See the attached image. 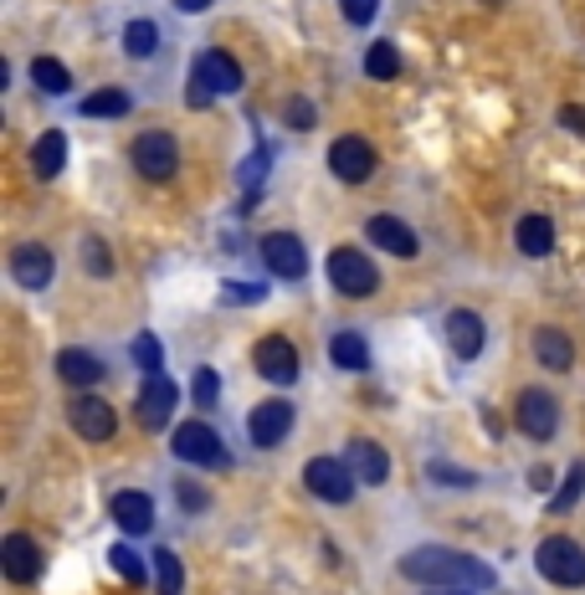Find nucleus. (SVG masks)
Segmentation results:
<instances>
[{"label": "nucleus", "mask_w": 585, "mask_h": 595, "mask_svg": "<svg viewBox=\"0 0 585 595\" xmlns=\"http://www.w3.org/2000/svg\"><path fill=\"white\" fill-rule=\"evenodd\" d=\"M401 575H405V581H416V585H467V591L498 585L494 570L483 565V560H467V554L436 550V544H426V550H416V554H405Z\"/></svg>", "instance_id": "nucleus-1"}, {"label": "nucleus", "mask_w": 585, "mask_h": 595, "mask_svg": "<svg viewBox=\"0 0 585 595\" xmlns=\"http://www.w3.org/2000/svg\"><path fill=\"white\" fill-rule=\"evenodd\" d=\"M241 88V67L226 52H201L191 67V108H206L210 98H226V93Z\"/></svg>", "instance_id": "nucleus-2"}, {"label": "nucleus", "mask_w": 585, "mask_h": 595, "mask_svg": "<svg viewBox=\"0 0 585 595\" xmlns=\"http://www.w3.org/2000/svg\"><path fill=\"white\" fill-rule=\"evenodd\" d=\"M534 565H540L544 581L565 585V591H581V585H585V550L575 544V539H565V534L544 539L540 554H534Z\"/></svg>", "instance_id": "nucleus-3"}, {"label": "nucleus", "mask_w": 585, "mask_h": 595, "mask_svg": "<svg viewBox=\"0 0 585 595\" xmlns=\"http://www.w3.org/2000/svg\"><path fill=\"white\" fill-rule=\"evenodd\" d=\"M329 283L339 288L345 298H370L376 293V283H380V272L360 247H334L329 252Z\"/></svg>", "instance_id": "nucleus-4"}, {"label": "nucleus", "mask_w": 585, "mask_h": 595, "mask_svg": "<svg viewBox=\"0 0 585 595\" xmlns=\"http://www.w3.org/2000/svg\"><path fill=\"white\" fill-rule=\"evenodd\" d=\"M303 483H308V493L324 498V504H349V498H355V467L339 457H314L303 467Z\"/></svg>", "instance_id": "nucleus-5"}, {"label": "nucleus", "mask_w": 585, "mask_h": 595, "mask_svg": "<svg viewBox=\"0 0 585 595\" xmlns=\"http://www.w3.org/2000/svg\"><path fill=\"white\" fill-rule=\"evenodd\" d=\"M134 170L144 180H170L181 170V149H175V134L165 129H150V134L134 139Z\"/></svg>", "instance_id": "nucleus-6"}, {"label": "nucleus", "mask_w": 585, "mask_h": 595, "mask_svg": "<svg viewBox=\"0 0 585 595\" xmlns=\"http://www.w3.org/2000/svg\"><path fill=\"white\" fill-rule=\"evenodd\" d=\"M175 457L191 462V467H226V462H231L221 436L210 432L206 421H185L181 432H175Z\"/></svg>", "instance_id": "nucleus-7"}, {"label": "nucleus", "mask_w": 585, "mask_h": 595, "mask_svg": "<svg viewBox=\"0 0 585 595\" xmlns=\"http://www.w3.org/2000/svg\"><path fill=\"white\" fill-rule=\"evenodd\" d=\"M513 421H519V432L534 436V442H550L560 432V405L550 390H524L519 405H513Z\"/></svg>", "instance_id": "nucleus-8"}, {"label": "nucleus", "mask_w": 585, "mask_h": 595, "mask_svg": "<svg viewBox=\"0 0 585 595\" xmlns=\"http://www.w3.org/2000/svg\"><path fill=\"white\" fill-rule=\"evenodd\" d=\"M257 375L268 380V386H293L299 380V349L283 339V334H268V339H257Z\"/></svg>", "instance_id": "nucleus-9"}, {"label": "nucleus", "mask_w": 585, "mask_h": 595, "mask_svg": "<svg viewBox=\"0 0 585 595\" xmlns=\"http://www.w3.org/2000/svg\"><path fill=\"white\" fill-rule=\"evenodd\" d=\"M329 170L345 180V185H360V180L376 175V149L365 144L360 134L334 139V144H329Z\"/></svg>", "instance_id": "nucleus-10"}, {"label": "nucleus", "mask_w": 585, "mask_h": 595, "mask_svg": "<svg viewBox=\"0 0 585 595\" xmlns=\"http://www.w3.org/2000/svg\"><path fill=\"white\" fill-rule=\"evenodd\" d=\"M262 262H268V272L272 278H283V283H299L303 272H308L303 241L288 237V231H268V237H262Z\"/></svg>", "instance_id": "nucleus-11"}, {"label": "nucleus", "mask_w": 585, "mask_h": 595, "mask_svg": "<svg viewBox=\"0 0 585 595\" xmlns=\"http://www.w3.org/2000/svg\"><path fill=\"white\" fill-rule=\"evenodd\" d=\"M175 401H181V390H175V380H170L165 370L144 375V390H139V421H144L150 432H160V426L170 421V411H175Z\"/></svg>", "instance_id": "nucleus-12"}, {"label": "nucleus", "mask_w": 585, "mask_h": 595, "mask_svg": "<svg viewBox=\"0 0 585 595\" xmlns=\"http://www.w3.org/2000/svg\"><path fill=\"white\" fill-rule=\"evenodd\" d=\"M67 421H73V432L88 436V442H108V436H113V426H119L113 405L98 401V396H77V401L67 405Z\"/></svg>", "instance_id": "nucleus-13"}, {"label": "nucleus", "mask_w": 585, "mask_h": 595, "mask_svg": "<svg viewBox=\"0 0 585 595\" xmlns=\"http://www.w3.org/2000/svg\"><path fill=\"white\" fill-rule=\"evenodd\" d=\"M0 570H6L11 585H31L42 575V550H36L26 534H6V544H0Z\"/></svg>", "instance_id": "nucleus-14"}, {"label": "nucleus", "mask_w": 585, "mask_h": 595, "mask_svg": "<svg viewBox=\"0 0 585 595\" xmlns=\"http://www.w3.org/2000/svg\"><path fill=\"white\" fill-rule=\"evenodd\" d=\"M247 432H252L257 446H278L288 432H293V405L288 401H262L252 411V421H247Z\"/></svg>", "instance_id": "nucleus-15"}, {"label": "nucleus", "mask_w": 585, "mask_h": 595, "mask_svg": "<svg viewBox=\"0 0 585 595\" xmlns=\"http://www.w3.org/2000/svg\"><path fill=\"white\" fill-rule=\"evenodd\" d=\"M365 237L390 257H416V247H421L416 231H411L405 221H396V216H370V221H365Z\"/></svg>", "instance_id": "nucleus-16"}, {"label": "nucleus", "mask_w": 585, "mask_h": 595, "mask_svg": "<svg viewBox=\"0 0 585 595\" xmlns=\"http://www.w3.org/2000/svg\"><path fill=\"white\" fill-rule=\"evenodd\" d=\"M52 272H57V262H52V252H46V247H36V241H31V247H15V252H11V278L21 288H46V283H52Z\"/></svg>", "instance_id": "nucleus-17"}, {"label": "nucleus", "mask_w": 585, "mask_h": 595, "mask_svg": "<svg viewBox=\"0 0 585 595\" xmlns=\"http://www.w3.org/2000/svg\"><path fill=\"white\" fill-rule=\"evenodd\" d=\"M349 467H355L360 483L376 488V483H386L390 477V452L380 442H370V436H355V442H349Z\"/></svg>", "instance_id": "nucleus-18"}, {"label": "nucleus", "mask_w": 585, "mask_h": 595, "mask_svg": "<svg viewBox=\"0 0 585 595\" xmlns=\"http://www.w3.org/2000/svg\"><path fill=\"white\" fill-rule=\"evenodd\" d=\"M113 523H119L123 534H150V529H154V504L144 498V493H134V488L113 493Z\"/></svg>", "instance_id": "nucleus-19"}, {"label": "nucleus", "mask_w": 585, "mask_h": 595, "mask_svg": "<svg viewBox=\"0 0 585 595\" xmlns=\"http://www.w3.org/2000/svg\"><path fill=\"white\" fill-rule=\"evenodd\" d=\"M483 318L478 313H467V309H457V313H447V344H452V355H463V359H478L483 355Z\"/></svg>", "instance_id": "nucleus-20"}, {"label": "nucleus", "mask_w": 585, "mask_h": 595, "mask_svg": "<svg viewBox=\"0 0 585 595\" xmlns=\"http://www.w3.org/2000/svg\"><path fill=\"white\" fill-rule=\"evenodd\" d=\"M57 375L67 380V386L88 390V386H98V380H104V365H98L88 349H62V355H57Z\"/></svg>", "instance_id": "nucleus-21"}, {"label": "nucleus", "mask_w": 585, "mask_h": 595, "mask_svg": "<svg viewBox=\"0 0 585 595\" xmlns=\"http://www.w3.org/2000/svg\"><path fill=\"white\" fill-rule=\"evenodd\" d=\"M513 241H519L524 257H550L555 252V226H550V216H524L519 231H513Z\"/></svg>", "instance_id": "nucleus-22"}, {"label": "nucleus", "mask_w": 585, "mask_h": 595, "mask_svg": "<svg viewBox=\"0 0 585 595\" xmlns=\"http://www.w3.org/2000/svg\"><path fill=\"white\" fill-rule=\"evenodd\" d=\"M31 164H36V175L42 180H57L62 164H67V139H62L57 129H46V134L36 139V149H31Z\"/></svg>", "instance_id": "nucleus-23"}, {"label": "nucleus", "mask_w": 585, "mask_h": 595, "mask_svg": "<svg viewBox=\"0 0 585 595\" xmlns=\"http://www.w3.org/2000/svg\"><path fill=\"white\" fill-rule=\"evenodd\" d=\"M534 355H540L544 370H571V359H575V344L560 334V328H540L534 334Z\"/></svg>", "instance_id": "nucleus-24"}, {"label": "nucleus", "mask_w": 585, "mask_h": 595, "mask_svg": "<svg viewBox=\"0 0 585 595\" xmlns=\"http://www.w3.org/2000/svg\"><path fill=\"white\" fill-rule=\"evenodd\" d=\"M329 359L339 365V370H365V365H370V344H365L355 328H345V334H334L329 339Z\"/></svg>", "instance_id": "nucleus-25"}, {"label": "nucleus", "mask_w": 585, "mask_h": 595, "mask_svg": "<svg viewBox=\"0 0 585 595\" xmlns=\"http://www.w3.org/2000/svg\"><path fill=\"white\" fill-rule=\"evenodd\" d=\"M129 93L123 88H98L93 98H83V119H123L129 113Z\"/></svg>", "instance_id": "nucleus-26"}, {"label": "nucleus", "mask_w": 585, "mask_h": 595, "mask_svg": "<svg viewBox=\"0 0 585 595\" xmlns=\"http://www.w3.org/2000/svg\"><path fill=\"white\" fill-rule=\"evenodd\" d=\"M31 83H36V93H52V98L73 93V77H67V67H62V62H52V57L31 62Z\"/></svg>", "instance_id": "nucleus-27"}, {"label": "nucleus", "mask_w": 585, "mask_h": 595, "mask_svg": "<svg viewBox=\"0 0 585 595\" xmlns=\"http://www.w3.org/2000/svg\"><path fill=\"white\" fill-rule=\"evenodd\" d=\"M154 581H160V585H154L160 595H181L185 591V570H181V560H175L165 544L154 550Z\"/></svg>", "instance_id": "nucleus-28"}, {"label": "nucleus", "mask_w": 585, "mask_h": 595, "mask_svg": "<svg viewBox=\"0 0 585 595\" xmlns=\"http://www.w3.org/2000/svg\"><path fill=\"white\" fill-rule=\"evenodd\" d=\"M365 73L376 77V83H390V77L401 73V52H396L390 42H376L370 52H365Z\"/></svg>", "instance_id": "nucleus-29"}, {"label": "nucleus", "mask_w": 585, "mask_h": 595, "mask_svg": "<svg viewBox=\"0 0 585 595\" xmlns=\"http://www.w3.org/2000/svg\"><path fill=\"white\" fill-rule=\"evenodd\" d=\"M154 46H160L154 21H129V26H123V52H129V57H150Z\"/></svg>", "instance_id": "nucleus-30"}, {"label": "nucleus", "mask_w": 585, "mask_h": 595, "mask_svg": "<svg viewBox=\"0 0 585 595\" xmlns=\"http://www.w3.org/2000/svg\"><path fill=\"white\" fill-rule=\"evenodd\" d=\"M581 493H585V462H575L571 477H565V483H560V493L550 498V508H555V513H571V508L581 504Z\"/></svg>", "instance_id": "nucleus-31"}, {"label": "nucleus", "mask_w": 585, "mask_h": 595, "mask_svg": "<svg viewBox=\"0 0 585 595\" xmlns=\"http://www.w3.org/2000/svg\"><path fill=\"white\" fill-rule=\"evenodd\" d=\"M108 565L119 570L129 585H144V565H139V554L129 550V544H113V554H108Z\"/></svg>", "instance_id": "nucleus-32"}, {"label": "nucleus", "mask_w": 585, "mask_h": 595, "mask_svg": "<svg viewBox=\"0 0 585 595\" xmlns=\"http://www.w3.org/2000/svg\"><path fill=\"white\" fill-rule=\"evenodd\" d=\"M134 365H139L144 375H160L165 355H160V339H154V334H139V339H134Z\"/></svg>", "instance_id": "nucleus-33"}, {"label": "nucleus", "mask_w": 585, "mask_h": 595, "mask_svg": "<svg viewBox=\"0 0 585 595\" xmlns=\"http://www.w3.org/2000/svg\"><path fill=\"white\" fill-rule=\"evenodd\" d=\"M339 11H345L349 26H370L380 11V0H339Z\"/></svg>", "instance_id": "nucleus-34"}, {"label": "nucleus", "mask_w": 585, "mask_h": 595, "mask_svg": "<svg viewBox=\"0 0 585 595\" xmlns=\"http://www.w3.org/2000/svg\"><path fill=\"white\" fill-rule=\"evenodd\" d=\"M221 298L241 309V303H262V298H268V288H262V283H226Z\"/></svg>", "instance_id": "nucleus-35"}, {"label": "nucleus", "mask_w": 585, "mask_h": 595, "mask_svg": "<svg viewBox=\"0 0 585 595\" xmlns=\"http://www.w3.org/2000/svg\"><path fill=\"white\" fill-rule=\"evenodd\" d=\"M83 252H88V272H98V278H108V272H113V262H108V247L98 237L83 241Z\"/></svg>", "instance_id": "nucleus-36"}, {"label": "nucleus", "mask_w": 585, "mask_h": 595, "mask_svg": "<svg viewBox=\"0 0 585 595\" xmlns=\"http://www.w3.org/2000/svg\"><path fill=\"white\" fill-rule=\"evenodd\" d=\"M195 401L201 405H216V396H221V386H216V370H195Z\"/></svg>", "instance_id": "nucleus-37"}, {"label": "nucleus", "mask_w": 585, "mask_h": 595, "mask_svg": "<svg viewBox=\"0 0 585 595\" xmlns=\"http://www.w3.org/2000/svg\"><path fill=\"white\" fill-rule=\"evenodd\" d=\"M262 170H268V149H257L252 160L241 164V185H257V180H262Z\"/></svg>", "instance_id": "nucleus-38"}, {"label": "nucleus", "mask_w": 585, "mask_h": 595, "mask_svg": "<svg viewBox=\"0 0 585 595\" xmlns=\"http://www.w3.org/2000/svg\"><path fill=\"white\" fill-rule=\"evenodd\" d=\"M426 473H432L436 483H457V488H467V483H473V473H457V467H442V462H432Z\"/></svg>", "instance_id": "nucleus-39"}, {"label": "nucleus", "mask_w": 585, "mask_h": 595, "mask_svg": "<svg viewBox=\"0 0 585 595\" xmlns=\"http://www.w3.org/2000/svg\"><path fill=\"white\" fill-rule=\"evenodd\" d=\"M560 123H565L571 134H585V108L581 104H565V108H560Z\"/></svg>", "instance_id": "nucleus-40"}, {"label": "nucleus", "mask_w": 585, "mask_h": 595, "mask_svg": "<svg viewBox=\"0 0 585 595\" xmlns=\"http://www.w3.org/2000/svg\"><path fill=\"white\" fill-rule=\"evenodd\" d=\"M288 119L299 123V129H308V123H314V108L303 104V98H293V104H288Z\"/></svg>", "instance_id": "nucleus-41"}, {"label": "nucleus", "mask_w": 585, "mask_h": 595, "mask_svg": "<svg viewBox=\"0 0 585 595\" xmlns=\"http://www.w3.org/2000/svg\"><path fill=\"white\" fill-rule=\"evenodd\" d=\"M206 6H210V0H175V11H191V15L206 11Z\"/></svg>", "instance_id": "nucleus-42"}]
</instances>
